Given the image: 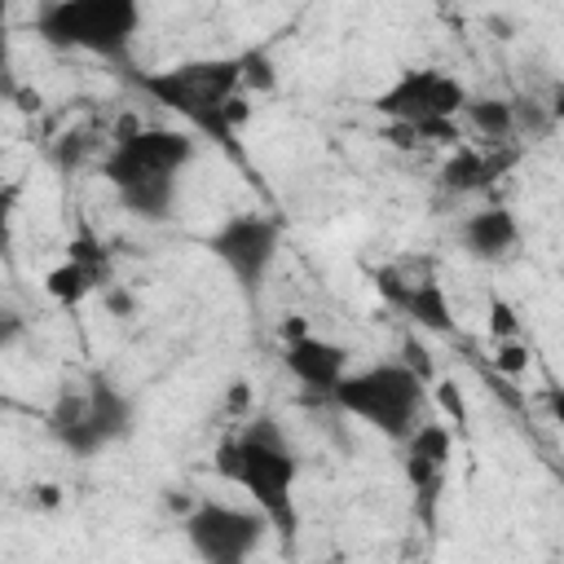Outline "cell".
<instances>
[{"mask_svg": "<svg viewBox=\"0 0 564 564\" xmlns=\"http://www.w3.org/2000/svg\"><path fill=\"white\" fill-rule=\"evenodd\" d=\"M194 159L198 141L185 128H128L110 141L101 176L123 212H132L137 220H167Z\"/></svg>", "mask_w": 564, "mask_h": 564, "instance_id": "obj_1", "label": "cell"}, {"mask_svg": "<svg viewBox=\"0 0 564 564\" xmlns=\"http://www.w3.org/2000/svg\"><path fill=\"white\" fill-rule=\"evenodd\" d=\"M137 84H141L145 97H154L159 106H167L194 132L220 141L225 150H234L238 123L251 115V106L242 101L247 53H234V57H194V62L159 66V70H145Z\"/></svg>", "mask_w": 564, "mask_h": 564, "instance_id": "obj_2", "label": "cell"}, {"mask_svg": "<svg viewBox=\"0 0 564 564\" xmlns=\"http://www.w3.org/2000/svg\"><path fill=\"white\" fill-rule=\"evenodd\" d=\"M216 471L251 498V507L273 524V533L295 538L300 529V507H295V480H300V458L282 427L264 414L238 427L216 445Z\"/></svg>", "mask_w": 564, "mask_h": 564, "instance_id": "obj_3", "label": "cell"}, {"mask_svg": "<svg viewBox=\"0 0 564 564\" xmlns=\"http://www.w3.org/2000/svg\"><path fill=\"white\" fill-rule=\"evenodd\" d=\"M330 405L366 423L370 432L388 436L392 445H405L427 423V379L405 361H375V366L348 370Z\"/></svg>", "mask_w": 564, "mask_h": 564, "instance_id": "obj_4", "label": "cell"}, {"mask_svg": "<svg viewBox=\"0 0 564 564\" xmlns=\"http://www.w3.org/2000/svg\"><path fill=\"white\" fill-rule=\"evenodd\" d=\"M471 93L458 75L441 70V66H405L397 79H388L375 93V110L397 128V132H414L423 141H458V119L467 110Z\"/></svg>", "mask_w": 564, "mask_h": 564, "instance_id": "obj_5", "label": "cell"}, {"mask_svg": "<svg viewBox=\"0 0 564 564\" xmlns=\"http://www.w3.org/2000/svg\"><path fill=\"white\" fill-rule=\"evenodd\" d=\"M31 26L48 48L123 62L141 31V4H132V0H48L35 9Z\"/></svg>", "mask_w": 564, "mask_h": 564, "instance_id": "obj_6", "label": "cell"}, {"mask_svg": "<svg viewBox=\"0 0 564 564\" xmlns=\"http://www.w3.org/2000/svg\"><path fill=\"white\" fill-rule=\"evenodd\" d=\"M132 432H137V397L106 375H93L75 392L66 388L48 410V436L75 458H93L128 441Z\"/></svg>", "mask_w": 564, "mask_h": 564, "instance_id": "obj_7", "label": "cell"}, {"mask_svg": "<svg viewBox=\"0 0 564 564\" xmlns=\"http://www.w3.org/2000/svg\"><path fill=\"white\" fill-rule=\"evenodd\" d=\"M181 533H185L189 551L203 564H251L256 551L264 546V538L273 533V524L256 507H234V502H220V498H198L185 511Z\"/></svg>", "mask_w": 564, "mask_h": 564, "instance_id": "obj_8", "label": "cell"}, {"mask_svg": "<svg viewBox=\"0 0 564 564\" xmlns=\"http://www.w3.org/2000/svg\"><path fill=\"white\" fill-rule=\"evenodd\" d=\"M207 251L247 295H260L282 251V220L264 212H234L207 234Z\"/></svg>", "mask_w": 564, "mask_h": 564, "instance_id": "obj_9", "label": "cell"}, {"mask_svg": "<svg viewBox=\"0 0 564 564\" xmlns=\"http://www.w3.org/2000/svg\"><path fill=\"white\" fill-rule=\"evenodd\" d=\"M282 366H286V375L295 379V383H304L308 392H317V397H335V388L348 379V370H352V361H348V348L344 344H335V339H326V335H313L300 317H291L286 326H282Z\"/></svg>", "mask_w": 564, "mask_h": 564, "instance_id": "obj_10", "label": "cell"}, {"mask_svg": "<svg viewBox=\"0 0 564 564\" xmlns=\"http://www.w3.org/2000/svg\"><path fill=\"white\" fill-rule=\"evenodd\" d=\"M106 286H110V256L88 234H79L70 242V256L57 269L44 273V291L57 304H79V300H88L93 291H106Z\"/></svg>", "mask_w": 564, "mask_h": 564, "instance_id": "obj_11", "label": "cell"}, {"mask_svg": "<svg viewBox=\"0 0 564 564\" xmlns=\"http://www.w3.org/2000/svg\"><path fill=\"white\" fill-rule=\"evenodd\" d=\"M375 286H379V295L388 300V304H397L410 322H419L423 330H432V335H449L454 330V308H449V295H445V286L441 282H432V278H419V282H405V278H397V273H379L375 278Z\"/></svg>", "mask_w": 564, "mask_h": 564, "instance_id": "obj_12", "label": "cell"}, {"mask_svg": "<svg viewBox=\"0 0 564 564\" xmlns=\"http://www.w3.org/2000/svg\"><path fill=\"white\" fill-rule=\"evenodd\" d=\"M458 242H463V251L471 260L498 264V260L516 256V247H520V220L507 207H480V212H471V216L458 220Z\"/></svg>", "mask_w": 564, "mask_h": 564, "instance_id": "obj_13", "label": "cell"}, {"mask_svg": "<svg viewBox=\"0 0 564 564\" xmlns=\"http://www.w3.org/2000/svg\"><path fill=\"white\" fill-rule=\"evenodd\" d=\"M401 449H405V476H410L414 494H436L441 476L449 467V454H454V427L427 419Z\"/></svg>", "mask_w": 564, "mask_h": 564, "instance_id": "obj_14", "label": "cell"}, {"mask_svg": "<svg viewBox=\"0 0 564 564\" xmlns=\"http://www.w3.org/2000/svg\"><path fill=\"white\" fill-rule=\"evenodd\" d=\"M516 159H520V150H511V145H458V154L441 167V185L454 189V194L485 189V185H494Z\"/></svg>", "mask_w": 564, "mask_h": 564, "instance_id": "obj_15", "label": "cell"}, {"mask_svg": "<svg viewBox=\"0 0 564 564\" xmlns=\"http://www.w3.org/2000/svg\"><path fill=\"white\" fill-rule=\"evenodd\" d=\"M463 119L485 137V145H507V137L516 132V110L507 101H494V97H471Z\"/></svg>", "mask_w": 564, "mask_h": 564, "instance_id": "obj_16", "label": "cell"}, {"mask_svg": "<svg viewBox=\"0 0 564 564\" xmlns=\"http://www.w3.org/2000/svg\"><path fill=\"white\" fill-rule=\"evenodd\" d=\"M494 366H498L502 375H520V370H529V348L516 344V339H502L498 352H494Z\"/></svg>", "mask_w": 564, "mask_h": 564, "instance_id": "obj_17", "label": "cell"}, {"mask_svg": "<svg viewBox=\"0 0 564 564\" xmlns=\"http://www.w3.org/2000/svg\"><path fill=\"white\" fill-rule=\"evenodd\" d=\"M489 330H494L498 339H511V335H516V322H511V308H507L502 300H494V304H489Z\"/></svg>", "mask_w": 564, "mask_h": 564, "instance_id": "obj_18", "label": "cell"}, {"mask_svg": "<svg viewBox=\"0 0 564 564\" xmlns=\"http://www.w3.org/2000/svg\"><path fill=\"white\" fill-rule=\"evenodd\" d=\"M546 414H551V423H555V432L564 436V383H555V388H546Z\"/></svg>", "mask_w": 564, "mask_h": 564, "instance_id": "obj_19", "label": "cell"}, {"mask_svg": "<svg viewBox=\"0 0 564 564\" xmlns=\"http://www.w3.org/2000/svg\"><path fill=\"white\" fill-rule=\"evenodd\" d=\"M101 295H106V304H110V308H115L119 317H128V313H132V295H128L123 286H115V282H110V286H106Z\"/></svg>", "mask_w": 564, "mask_h": 564, "instance_id": "obj_20", "label": "cell"}, {"mask_svg": "<svg viewBox=\"0 0 564 564\" xmlns=\"http://www.w3.org/2000/svg\"><path fill=\"white\" fill-rule=\"evenodd\" d=\"M551 115H555V119H560V123H564V84H560V88H555V106H551Z\"/></svg>", "mask_w": 564, "mask_h": 564, "instance_id": "obj_21", "label": "cell"}]
</instances>
